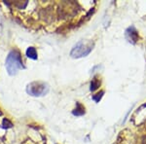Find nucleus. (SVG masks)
<instances>
[{"label":"nucleus","mask_w":146,"mask_h":144,"mask_svg":"<svg viewBox=\"0 0 146 144\" xmlns=\"http://www.w3.org/2000/svg\"><path fill=\"white\" fill-rule=\"evenodd\" d=\"M103 94H104V92L103 91H100L98 94H95V96H93V100L96 101V102H98L100 100H101V98H102V96H103Z\"/></svg>","instance_id":"8"},{"label":"nucleus","mask_w":146,"mask_h":144,"mask_svg":"<svg viewBox=\"0 0 146 144\" xmlns=\"http://www.w3.org/2000/svg\"><path fill=\"white\" fill-rule=\"evenodd\" d=\"M12 127H13V124H12L8 119L3 120V127H5V129H10Z\"/></svg>","instance_id":"9"},{"label":"nucleus","mask_w":146,"mask_h":144,"mask_svg":"<svg viewBox=\"0 0 146 144\" xmlns=\"http://www.w3.org/2000/svg\"><path fill=\"white\" fill-rule=\"evenodd\" d=\"M72 114L74 116H82V115L85 114V107L81 103L77 102L76 103V108L72 111Z\"/></svg>","instance_id":"5"},{"label":"nucleus","mask_w":146,"mask_h":144,"mask_svg":"<svg viewBox=\"0 0 146 144\" xmlns=\"http://www.w3.org/2000/svg\"><path fill=\"white\" fill-rule=\"evenodd\" d=\"M90 86H91V87H90V90H91L92 92L96 91V90H98V87L100 86V80H98L96 77H95L93 80H92Z\"/></svg>","instance_id":"7"},{"label":"nucleus","mask_w":146,"mask_h":144,"mask_svg":"<svg viewBox=\"0 0 146 144\" xmlns=\"http://www.w3.org/2000/svg\"><path fill=\"white\" fill-rule=\"evenodd\" d=\"M6 69L9 75L14 76L19 72V70L23 69L25 66L23 64V60L21 53L18 50H13L9 53L6 58Z\"/></svg>","instance_id":"1"},{"label":"nucleus","mask_w":146,"mask_h":144,"mask_svg":"<svg viewBox=\"0 0 146 144\" xmlns=\"http://www.w3.org/2000/svg\"><path fill=\"white\" fill-rule=\"evenodd\" d=\"M27 56L29 58H31V60H37V58H38V56H37V52H36V49L34 48V47H29V48H27Z\"/></svg>","instance_id":"6"},{"label":"nucleus","mask_w":146,"mask_h":144,"mask_svg":"<svg viewBox=\"0 0 146 144\" xmlns=\"http://www.w3.org/2000/svg\"><path fill=\"white\" fill-rule=\"evenodd\" d=\"M141 143H142V144H146V135L142 136V138H141Z\"/></svg>","instance_id":"10"},{"label":"nucleus","mask_w":146,"mask_h":144,"mask_svg":"<svg viewBox=\"0 0 146 144\" xmlns=\"http://www.w3.org/2000/svg\"><path fill=\"white\" fill-rule=\"evenodd\" d=\"M126 34H127V38L129 39V41L131 42L133 44H135L138 40V32L136 31V29L133 27H129L126 31Z\"/></svg>","instance_id":"4"},{"label":"nucleus","mask_w":146,"mask_h":144,"mask_svg":"<svg viewBox=\"0 0 146 144\" xmlns=\"http://www.w3.org/2000/svg\"><path fill=\"white\" fill-rule=\"evenodd\" d=\"M49 91L48 85L43 82H32L27 86V92L32 96H45Z\"/></svg>","instance_id":"3"},{"label":"nucleus","mask_w":146,"mask_h":144,"mask_svg":"<svg viewBox=\"0 0 146 144\" xmlns=\"http://www.w3.org/2000/svg\"><path fill=\"white\" fill-rule=\"evenodd\" d=\"M93 48L94 43H92V42L85 43L84 41H80L72 48L71 52H70V56L73 58H83V56H88L92 52V50H93Z\"/></svg>","instance_id":"2"}]
</instances>
